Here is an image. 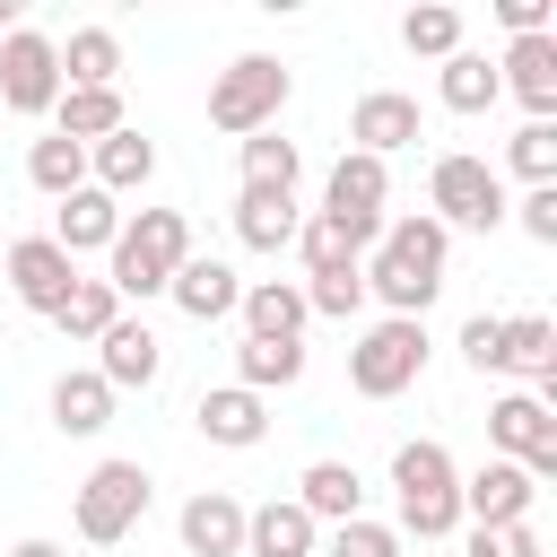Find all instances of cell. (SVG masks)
Instances as JSON below:
<instances>
[{
    "label": "cell",
    "instance_id": "40",
    "mask_svg": "<svg viewBox=\"0 0 557 557\" xmlns=\"http://www.w3.org/2000/svg\"><path fill=\"white\" fill-rule=\"evenodd\" d=\"M470 557H540V531H531V522H496V531H470Z\"/></svg>",
    "mask_w": 557,
    "mask_h": 557
},
{
    "label": "cell",
    "instance_id": "37",
    "mask_svg": "<svg viewBox=\"0 0 557 557\" xmlns=\"http://www.w3.org/2000/svg\"><path fill=\"white\" fill-rule=\"evenodd\" d=\"M505 157H513V174H531V191H540V183H557V131H548V122H522Z\"/></svg>",
    "mask_w": 557,
    "mask_h": 557
},
{
    "label": "cell",
    "instance_id": "23",
    "mask_svg": "<svg viewBox=\"0 0 557 557\" xmlns=\"http://www.w3.org/2000/svg\"><path fill=\"white\" fill-rule=\"evenodd\" d=\"M87 165H96V191H139V183L157 174V148L122 122L113 139H96V148H87Z\"/></svg>",
    "mask_w": 557,
    "mask_h": 557
},
{
    "label": "cell",
    "instance_id": "16",
    "mask_svg": "<svg viewBox=\"0 0 557 557\" xmlns=\"http://www.w3.org/2000/svg\"><path fill=\"white\" fill-rule=\"evenodd\" d=\"M183 548H191V557H244V505H235L226 487L191 496V505H183Z\"/></svg>",
    "mask_w": 557,
    "mask_h": 557
},
{
    "label": "cell",
    "instance_id": "33",
    "mask_svg": "<svg viewBox=\"0 0 557 557\" xmlns=\"http://www.w3.org/2000/svg\"><path fill=\"white\" fill-rule=\"evenodd\" d=\"M52 322H61L70 339H104V331L122 322V296H113L104 278H78V287H70V305H61Z\"/></svg>",
    "mask_w": 557,
    "mask_h": 557
},
{
    "label": "cell",
    "instance_id": "26",
    "mask_svg": "<svg viewBox=\"0 0 557 557\" xmlns=\"http://www.w3.org/2000/svg\"><path fill=\"white\" fill-rule=\"evenodd\" d=\"M357 496H366V479H357L348 461H313V470L296 479V505H305L313 522H357Z\"/></svg>",
    "mask_w": 557,
    "mask_h": 557
},
{
    "label": "cell",
    "instance_id": "39",
    "mask_svg": "<svg viewBox=\"0 0 557 557\" xmlns=\"http://www.w3.org/2000/svg\"><path fill=\"white\" fill-rule=\"evenodd\" d=\"M331 557H400V531H383V522H339V531H331Z\"/></svg>",
    "mask_w": 557,
    "mask_h": 557
},
{
    "label": "cell",
    "instance_id": "8",
    "mask_svg": "<svg viewBox=\"0 0 557 557\" xmlns=\"http://www.w3.org/2000/svg\"><path fill=\"white\" fill-rule=\"evenodd\" d=\"M426 191H435V226H479L487 235L505 218V183H496L487 157H435Z\"/></svg>",
    "mask_w": 557,
    "mask_h": 557
},
{
    "label": "cell",
    "instance_id": "42",
    "mask_svg": "<svg viewBox=\"0 0 557 557\" xmlns=\"http://www.w3.org/2000/svg\"><path fill=\"white\" fill-rule=\"evenodd\" d=\"M505 35H548V0H496Z\"/></svg>",
    "mask_w": 557,
    "mask_h": 557
},
{
    "label": "cell",
    "instance_id": "30",
    "mask_svg": "<svg viewBox=\"0 0 557 557\" xmlns=\"http://www.w3.org/2000/svg\"><path fill=\"white\" fill-rule=\"evenodd\" d=\"M26 174H35V191H52V200H70V191L87 183V148L52 131V139H35V148H26Z\"/></svg>",
    "mask_w": 557,
    "mask_h": 557
},
{
    "label": "cell",
    "instance_id": "27",
    "mask_svg": "<svg viewBox=\"0 0 557 557\" xmlns=\"http://www.w3.org/2000/svg\"><path fill=\"white\" fill-rule=\"evenodd\" d=\"M113 70H122L113 26H78V35L61 44V87H113Z\"/></svg>",
    "mask_w": 557,
    "mask_h": 557
},
{
    "label": "cell",
    "instance_id": "36",
    "mask_svg": "<svg viewBox=\"0 0 557 557\" xmlns=\"http://www.w3.org/2000/svg\"><path fill=\"white\" fill-rule=\"evenodd\" d=\"M357 305H366V270H357V261H348V270H313V287H305V313H339V322H348Z\"/></svg>",
    "mask_w": 557,
    "mask_h": 557
},
{
    "label": "cell",
    "instance_id": "44",
    "mask_svg": "<svg viewBox=\"0 0 557 557\" xmlns=\"http://www.w3.org/2000/svg\"><path fill=\"white\" fill-rule=\"evenodd\" d=\"M0 261H9V235H0Z\"/></svg>",
    "mask_w": 557,
    "mask_h": 557
},
{
    "label": "cell",
    "instance_id": "41",
    "mask_svg": "<svg viewBox=\"0 0 557 557\" xmlns=\"http://www.w3.org/2000/svg\"><path fill=\"white\" fill-rule=\"evenodd\" d=\"M522 235H531V244H557V183H540V191L522 200Z\"/></svg>",
    "mask_w": 557,
    "mask_h": 557
},
{
    "label": "cell",
    "instance_id": "19",
    "mask_svg": "<svg viewBox=\"0 0 557 557\" xmlns=\"http://www.w3.org/2000/svg\"><path fill=\"white\" fill-rule=\"evenodd\" d=\"M244 557H313V513L296 496H270L261 513H244Z\"/></svg>",
    "mask_w": 557,
    "mask_h": 557
},
{
    "label": "cell",
    "instance_id": "5",
    "mask_svg": "<svg viewBox=\"0 0 557 557\" xmlns=\"http://www.w3.org/2000/svg\"><path fill=\"white\" fill-rule=\"evenodd\" d=\"M418 374H426V331H418V322H400V313H392V322H374V331L348 348V383H357L366 400H392V392H409Z\"/></svg>",
    "mask_w": 557,
    "mask_h": 557
},
{
    "label": "cell",
    "instance_id": "32",
    "mask_svg": "<svg viewBox=\"0 0 557 557\" xmlns=\"http://www.w3.org/2000/svg\"><path fill=\"white\" fill-rule=\"evenodd\" d=\"M435 87H444V104H453V113H487V104L505 96V87H496V61H479V52H453Z\"/></svg>",
    "mask_w": 557,
    "mask_h": 557
},
{
    "label": "cell",
    "instance_id": "6",
    "mask_svg": "<svg viewBox=\"0 0 557 557\" xmlns=\"http://www.w3.org/2000/svg\"><path fill=\"white\" fill-rule=\"evenodd\" d=\"M148 513V470L139 461H96L87 479H78V540H122L131 522Z\"/></svg>",
    "mask_w": 557,
    "mask_h": 557
},
{
    "label": "cell",
    "instance_id": "24",
    "mask_svg": "<svg viewBox=\"0 0 557 557\" xmlns=\"http://www.w3.org/2000/svg\"><path fill=\"white\" fill-rule=\"evenodd\" d=\"M235 235H244L252 252L296 244V191H252V183H244V200H235Z\"/></svg>",
    "mask_w": 557,
    "mask_h": 557
},
{
    "label": "cell",
    "instance_id": "2",
    "mask_svg": "<svg viewBox=\"0 0 557 557\" xmlns=\"http://www.w3.org/2000/svg\"><path fill=\"white\" fill-rule=\"evenodd\" d=\"M191 261V226L183 209H139L122 235H113V296H165V278Z\"/></svg>",
    "mask_w": 557,
    "mask_h": 557
},
{
    "label": "cell",
    "instance_id": "25",
    "mask_svg": "<svg viewBox=\"0 0 557 557\" xmlns=\"http://www.w3.org/2000/svg\"><path fill=\"white\" fill-rule=\"evenodd\" d=\"M52 426H61V435H104V426H113L104 374H61V383H52Z\"/></svg>",
    "mask_w": 557,
    "mask_h": 557
},
{
    "label": "cell",
    "instance_id": "38",
    "mask_svg": "<svg viewBox=\"0 0 557 557\" xmlns=\"http://www.w3.org/2000/svg\"><path fill=\"white\" fill-rule=\"evenodd\" d=\"M461 357H470L479 374H496V366H505V322H496V313H470V322H461Z\"/></svg>",
    "mask_w": 557,
    "mask_h": 557
},
{
    "label": "cell",
    "instance_id": "4",
    "mask_svg": "<svg viewBox=\"0 0 557 557\" xmlns=\"http://www.w3.org/2000/svg\"><path fill=\"white\" fill-rule=\"evenodd\" d=\"M278 104H287V70H278L270 52L226 61V70H218V87H209V122H218V131H235V139L270 131V122H278Z\"/></svg>",
    "mask_w": 557,
    "mask_h": 557
},
{
    "label": "cell",
    "instance_id": "22",
    "mask_svg": "<svg viewBox=\"0 0 557 557\" xmlns=\"http://www.w3.org/2000/svg\"><path fill=\"white\" fill-rule=\"evenodd\" d=\"M52 122H61V139L96 148V139H113V131H122V96H113V87H61Z\"/></svg>",
    "mask_w": 557,
    "mask_h": 557
},
{
    "label": "cell",
    "instance_id": "1",
    "mask_svg": "<svg viewBox=\"0 0 557 557\" xmlns=\"http://www.w3.org/2000/svg\"><path fill=\"white\" fill-rule=\"evenodd\" d=\"M444 244L453 235L435 218H392L383 244H374V261H366V296H383L400 322H418L435 305V287H444Z\"/></svg>",
    "mask_w": 557,
    "mask_h": 557
},
{
    "label": "cell",
    "instance_id": "34",
    "mask_svg": "<svg viewBox=\"0 0 557 557\" xmlns=\"http://www.w3.org/2000/svg\"><path fill=\"white\" fill-rule=\"evenodd\" d=\"M244 183H252V191H296V139L252 131V139H244Z\"/></svg>",
    "mask_w": 557,
    "mask_h": 557
},
{
    "label": "cell",
    "instance_id": "28",
    "mask_svg": "<svg viewBox=\"0 0 557 557\" xmlns=\"http://www.w3.org/2000/svg\"><path fill=\"white\" fill-rule=\"evenodd\" d=\"M296 244H305V270H348V261H357L366 244H383V235H374V226H339V218L313 209V218L296 226Z\"/></svg>",
    "mask_w": 557,
    "mask_h": 557
},
{
    "label": "cell",
    "instance_id": "43",
    "mask_svg": "<svg viewBox=\"0 0 557 557\" xmlns=\"http://www.w3.org/2000/svg\"><path fill=\"white\" fill-rule=\"evenodd\" d=\"M9 557H61V548H52V540H17Z\"/></svg>",
    "mask_w": 557,
    "mask_h": 557
},
{
    "label": "cell",
    "instance_id": "3",
    "mask_svg": "<svg viewBox=\"0 0 557 557\" xmlns=\"http://www.w3.org/2000/svg\"><path fill=\"white\" fill-rule=\"evenodd\" d=\"M392 487H400V531H418V540H444V531H461V479H453V453L444 444H400L392 453Z\"/></svg>",
    "mask_w": 557,
    "mask_h": 557
},
{
    "label": "cell",
    "instance_id": "31",
    "mask_svg": "<svg viewBox=\"0 0 557 557\" xmlns=\"http://www.w3.org/2000/svg\"><path fill=\"white\" fill-rule=\"evenodd\" d=\"M235 366H244V392H287L296 374H305V339H244L235 348Z\"/></svg>",
    "mask_w": 557,
    "mask_h": 557
},
{
    "label": "cell",
    "instance_id": "35",
    "mask_svg": "<svg viewBox=\"0 0 557 557\" xmlns=\"http://www.w3.org/2000/svg\"><path fill=\"white\" fill-rule=\"evenodd\" d=\"M400 44H409V52H435V61H453V52H461V9H444V0L409 9V17H400Z\"/></svg>",
    "mask_w": 557,
    "mask_h": 557
},
{
    "label": "cell",
    "instance_id": "15",
    "mask_svg": "<svg viewBox=\"0 0 557 557\" xmlns=\"http://www.w3.org/2000/svg\"><path fill=\"white\" fill-rule=\"evenodd\" d=\"M113 235H122V209H113V191H96V183H78L70 200H61V218H52V244L78 261V252H113Z\"/></svg>",
    "mask_w": 557,
    "mask_h": 557
},
{
    "label": "cell",
    "instance_id": "11",
    "mask_svg": "<svg viewBox=\"0 0 557 557\" xmlns=\"http://www.w3.org/2000/svg\"><path fill=\"white\" fill-rule=\"evenodd\" d=\"M383 191H392V174H383V157H339L331 165V191H322V218H339V226H374L383 235Z\"/></svg>",
    "mask_w": 557,
    "mask_h": 557
},
{
    "label": "cell",
    "instance_id": "13",
    "mask_svg": "<svg viewBox=\"0 0 557 557\" xmlns=\"http://www.w3.org/2000/svg\"><path fill=\"white\" fill-rule=\"evenodd\" d=\"M496 87H513V96L531 104V122H548V113H557V35H513Z\"/></svg>",
    "mask_w": 557,
    "mask_h": 557
},
{
    "label": "cell",
    "instance_id": "14",
    "mask_svg": "<svg viewBox=\"0 0 557 557\" xmlns=\"http://www.w3.org/2000/svg\"><path fill=\"white\" fill-rule=\"evenodd\" d=\"M348 139H357V157H392V148H409V139H418V104H409V96H392V87H374V96H357Z\"/></svg>",
    "mask_w": 557,
    "mask_h": 557
},
{
    "label": "cell",
    "instance_id": "21",
    "mask_svg": "<svg viewBox=\"0 0 557 557\" xmlns=\"http://www.w3.org/2000/svg\"><path fill=\"white\" fill-rule=\"evenodd\" d=\"M191 418H200V435H209V444H235V453H244V444H261V426H270V418H261V392H244V383L200 392V409H191Z\"/></svg>",
    "mask_w": 557,
    "mask_h": 557
},
{
    "label": "cell",
    "instance_id": "12",
    "mask_svg": "<svg viewBox=\"0 0 557 557\" xmlns=\"http://www.w3.org/2000/svg\"><path fill=\"white\" fill-rule=\"evenodd\" d=\"M531 496H540V479H531L522 461H487V470L461 487V513H470L479 531H496V522H531Z\"/></svg>",
    "mask_w": 557,
    "mask_h": 557
},
{
    "label": "cell",
    "instance_id": "9",
    "mask_svg": "<svg viewBox=\"0 0 557 557\" xmlns=\"http://www.w3.org/2000/svg\"><path fill=\"white\" fill-rule=\"evenodd\" d=\"M9 287H17V305L26 313H61L70 305V287H78V261L52 244V235H26V244H9Z\"/></svg>",
    "mask_w": 557,
    "mask_h": 557
},
{
    "label": "cell",
    "instance_id": "7",
    "mask_svg": "<svg viewBox=\"0 0 557 557\" xmlns=\"http://www.w3.org/2000/svg\"><path fill=\"white\" fill-rule=\"evenodd\" d=\"M0 104L9 113H52L61 104V44L52 35H35V26L0 35Z\"/></svg>",
    "mask_w": 557,
    "mask_h": 557
},
{
    "label": "cell",
    "instance_id": "20",
    "mask_svg": "<svg viewBox=\"0 0 557 557\" xmlns=\"http://www.w3.org/2000/svg\"><path fill=\"white\" fill-rule=\"evenodd\" d=\"M165 296H174L191 322H218V313H235V305H244V287H235V270H226V261H183V270L165 278Z\"/></svg>",
    "mask_w": 557,
    "mask_h": 557
},
{
    "label": "cell",
    "instance_id": "17",
    "mask_svg": "<svg viewBox=\"0 0 557 557\" xmlns=\"http://www.w3.org/2000/svg\"><path fill=\"white\" fill-rule=\"evenodd\" d=\"M505 366H522V374H531V400L548 409V400H557V322L513 313V322H505Z\"/></svg>",
    "mask_w": 557,
    "mask_h": 557
},
{
    "label": "cell",
    "instance_id": "10",
    "mask_svg": "<svg viewBox=\"0 0 557 557\" xmlns=\"http://www.w3.org/2000/svg\"><path fill=\"white\" fill-rule=\"evenodd\" d=\"M487 435L505 444V461H522L531 479H557V418L531 400V392H505L487 409Z\"/></svg>",
    "mask_w": 557,
    "mask_h": 557
},
{
    "label": "cell",
    "instance_id": "18",
    "mask_svg": "<svg viewBox=\"0 0 557 557\" xmlns=\"http://www.w3.org/2000/svg\"><path fill=\"white\" fill-rule=\"evenodd\" d=\"M96 348H104V366H96L104 392H148V383H157V331H148V322H113Z\"/></svg>",
    "mask_w": 557,
    "mask_h": 557
},
{
    "label": "cell",
    "instance_id": "29",
    "mask_svg": "<svg viewBox=\"0 0 557 557\" xmlns=\"http://www.w3.org/2000/svg\"><path fill=\"white\" fill-rule=\"evenodd\" d=\"M244 322H252V339H296L305 331V287H287V278L244 287Z\"/></svg>",
    "mask_w": 557,
    "mask_h": 557
}]
</instances>
